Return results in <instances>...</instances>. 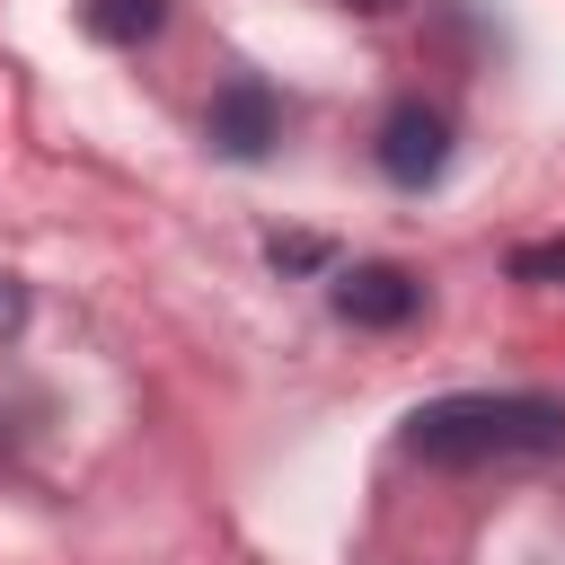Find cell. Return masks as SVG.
<instances>
[{"mask_svg":"<svg viewBox=\"0 0 565 565\" xmlns=\"http://www.w3.org/2000/svg\"><path fill=\"white\" fill-rule=\"evenodd\" d=\"M406 450L433 468H521V459H556L565 450V406L530 397V388H459L406 415Z\"/></svg>","mask_w":565,"mask_h":565,"instance_id":"obj_1","label":"cell"},{"mask_svg":"<svg viewBox=\"0 0 565 565\" xmlns=\"http://www.w3.org/2000/svg\"><path fill=\"white\" fill-rule=\"evenodd\" d=\"M441 168H450V115L424 106V97L388 106L380 115V177L388 185H433Z\"/></svg>","mask_w":565,"mask_h":565,"instance_id":"obj_2","label":"cell"},{"mask_svg":"<svg viewBox=\"0 0 565 565\" xmlns=\"http://www.w3.org/2000/svg\"><path fill=\"white\" fill-rule=\"evenodd\" d=\"M282 141V106H274V88L265 79H230L221 97H212V150H230V159H265Z\"/></svg>","mask_w":565,"mask_h":565,"instance_id":"obj_3","label":"cell"},{"mask_svg":"<svg viewBox=\"0 0 565 565\" xmlns=\"http://www.w3.org/2000/svg\"><path fill=\"white\" fill-rule=\"evenodd\" d=\"M415 300H424V282H415L406 265H353V274L335 282V309H344L353 327H406Z\"/></svg>","mask_w":565,"mask_h":565,"instance_id":"obj_4","label":"cell"},{"mask_svg":"<svg viewBox=\"0 0 565 565\" xmlns=\"http://www.w3.org/2000/svg\"><path fill=\"white\" fill-rule=\"evenodd\" d=\"M159 18H168V0H79V26L97 44H150Z\"/></svg>","mask_w":565,"mask_h":565,"instance_id":"obj_5","label":"cell"},{"mask_svg":"<svg viewBox=\"0 0 565 565\" xmlns=\"http://www.w3.org/2000/svg\"><path fill=\"white\" fill-rule=\"evenodd\" d=\"M512 274H521V282H565V238H539V247H521V256H512Z\"/></svg>","mask_w":565,"mask_h":565,"instance_id":"obj_6","label":"cell"},{"mask_svg":"<svg viewBox=\"0 0 565 565\" xmlns=\"http://www.w3.org/2000/svg\"><path fill=\"white\" fill-rule=\"evenodd\" d=\"M18 327H26V282L0 265V335H18Z\"/></svg>","mask_w":565,"mask_h":565,"instance_id":"obj_7","label":"cell"},{"mask_svg":"<svg viewBox=\"0 0 565 565\" xmlns=\"http://www.w3.org/2000/svg\"><path fill=\"white\" fill-rule=\"evenodd\" d=\"M274 265H318V238H274Z\"/></svg>","mask_w":565,"mask_h":565,"instance_id":"obj_8","label":"cell"},{"mask_svg":"<svg viewBox=\"0 0 565 565\" xmlns=\"http://www.w3.org/2000/svg\"><path fill=\"white\" fill-rule=\"evenodd\" d=\"M353 18H388V9H406V0H344Z\"/></svg>","mask_w":565,"mask_h":565,"instance_id":"obj_9","label":"cell"}]
</instances>
